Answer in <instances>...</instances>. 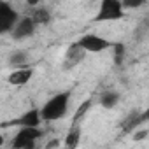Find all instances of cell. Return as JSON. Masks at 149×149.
Segmentation results:
<instances>
[{
  "label": "cell",
  "instance_id": "obj_10",
  "mask_svg": "<svg viewBox=\"0 0 149 149\" xmlns=\"http://www.w3.org/2000/svg\"><path fill=\"white\" fill-rule=\"evenodd\" d=\"M81 133H83L81 123H72L70 128H68V132H67V135H65V142H63L65 147H68V149L77 147L79 142H81Z\"/></svg>",
  "mask_w": 149,
  "mask_h": 149
},
{
  "label": "cell",
  "instance_id": "obj_4",
  "mask_svg": "<svg viewBox=\"0 0 149 149\" xmlns=\"http://www.w3.org/2000/svg\"><path fill=\"white\" fill-rule=\"evenodd\" d=\"M77 44L86 51V53H91V54H98V53H104L107 49H111L114 46V42L107 40L105 37L102 35H97V33H84L83 37H79Z\"/></svg>",
  "mask_w": 149,
  "mask_h": 149
},
{
  "label": "cell",
  "instance_id": "obj_7",
  "mask_svg": "<svg viewBox=\"0 0 149 149\" xmlns=\"http://www.w3.org/2000/svg\"><path fill=\"white\" fill-rule=\"evenodd\" d=\"M33 77V68L32 67H23V68H14L9 76H7V83L13 86H25L30 83V79Z\"/></svg>",
  "mask_w": 149,
  "mask_h": 149
},
{
  "label": "cell",
  "instance_id": "obj_20",
  "mask_svg": "<svg viewBox=\"0 0 149 149\" xmlns=\"http://www.w3.org/2000/svg\"><path fill=\"white\" fill-rule=\"evenodd\" d=\"M142 119H144V123H147V121H149V109L142 111Z\"/></svg>",
  "mask_w": 149,
  "mask_h": 149
},
{
  "label": "cell",
  "instance_id": "obj_17",
  "mask_svg": "<svg viewBox=\"0 0 149 149\" xmlns=\"http://www.w3.org/2000/svg\"><path fill=\"white\" fill-rule=\"evenodd\" d=\"M112 49H114V58H116V63L119 65V63L123 61V56H125V46H123V44H114V46H112Z\"/></svg>",
  "mask_w": 149,
  "mask_h": 149
},
{
  "label": "cell",
  "instance_id": "obj_2",
  "mask_svg": "<svg viewBox=\"0 0 149 149\" xmlns=\"http://www.w3.org/2000/svg\"><path fill=\"white\" fill-rule=\"evenodd\" d=\"M42 130L39 126H19L18 133L11 140L13 149H33L37 146V140L42 137Z\"/></svg>",
  "mask_w": 149,
  "mask_h": 149
},
{
  "label": "cell",
  "instance_id": "obj_19",
  "mask_svg": "<svg viewBox=\"0 0 149 149\" xmlns=\"http://www.w3.org/2000/svg\"><path fill=\"white\" fill-rule=\"evenodd\" d=\"M146 135H147V132H137V133H135V137H133V139H135V140H139V139H144V137H146Z\"/></svg>",
  "mask_w": 149,
  "mask_h": 149
},
{
  "label": "cell",
  "instance_id": "obj_3",
  "mask_svg": "<svg viewBox=\"0 0 149 149\" xmlns=\"http://www.w3.org/2000/svg\"><path fill=\"white\" fill-rule=\"evenodd\" d=\"M125 6L121 0H102L98 6V13L95 21H118L125 16Z\"/></svg>",
  "mask_w": 149,
  "mask_h": 149
},
{
  "label": "cell",
  "instance_id": "obj_15",
  "mask_svg": "<svg viewBox=\"0 0 149 149\" xmlns=\"http://www.w3.org/2000/svg\"><path fill=\"white\" fill-rule=\"evenodd\" d=\"M32 16H33V19L37 21V25H49V21H51V13H49V9H46V7L35 9V13H33Z\"/></svg>",
  "mask_w": 149,
  "mask_h": 149
},
{
  "label": "cell",
  "instance_id": "obj_5",
  "mask_svg": "<svg viewBox=\"0 0 149 149\" xmlns=\"http://www.w3.org/2000/svg\"><path fill=\"white\" fill-rule=\"evenodd\" d=\"M19 21V14L9 2L0 4V32L2 33H11Z\"/></svg>",
  "mask_w": 149,
  "mask_h": 149
},
{
  "label": "cell",
  "instance_id": "obj_12",
  "mask_svg": "<svg viewBox=\"0 0 149 149\" xmlns=\"http://www.w3.org/2000/svg\"><path fill=\"white\" fill-rule=\"evenodd\" d=\"M119 93L118 91H105V93H102L100 95V98H98V102H100V105L104 107V109H112V107H116L118 104H119Z\"/></svg>",
  "mask_w": 149,
  "mask_h": 149
},
{
  "label": "cell",
  "instance_id": "obj_1",
  "mask_svg": "<svg viewBox=\"0 0 149 149\" xmlns=\"http://www.w3.org/2000/svg\"><path fill=\"white\" fill-rule=\"evenodd\" d=\"M68 104H70V93L68 91H61V93L53 95L40 107L42 119L44 121H58V119H61L68 111Z\"/></svg>",
  "mask_w": 149,
  "mask_h": 149
},
{
  "label": "cell",
  "instance_id": "obj_9",
  "mask_svg": "<svg viewBox=\"0 0 149 149\" xmlns=\"http://www.w3.org/2000/svg\"><path fill=\"white\" fill-rule=\"evenodd\" d=\"M144 123L142 119V111H132L121 123V130L125 133H130V132H135L140 125Z\"/></svg>",
  "mask_w": 149,
  "mask_h": 149
},
{
  "label": "cell",
  "instance_id": "obj_18",
  "mask_svg": "<svg viewBox=\"0 0 149 149\" xmlns=\"http://www.w3.org/2000/svg\"><path fill=\"white\" fill-rule=\"evenodd\" d=\"M58 146H60V140H56V139H54V140H51V142H47V144H46V149H51V147H58Z\"/></svg>",
  "mask_w": 149,
  "mask_h": 149
},
{
  "label": "cell",
  "instance_id": "obj_11",
  "mask_svg": "<svg viewBox=\"0 0 149 149\" xmlns=\"http://www.w3.org/2000/svg\"><path fill=\"white\" fill-rule=\"evenodd\" d=\"M84 49L77 44V42H74L68 49H67V54H65V65L67 67H74V63H77L81 61V58L84 56Z\"/></svg>",
  "mask_w": 149,
  "mask_h": 149
},
{
  "label": "cell",
  "instance_id": "obj_22",
  "mask_svg": "<svg viewBox=\"0 0 149 149\" xmlns=\"http://www.w3.org/2000/svg\"><path fill=\"white\" fill-rule=\"evenodd\" d=\"M142 28H144V30H147V32H149V18H146V19H144V21H142Z\"/></svg>",
  "mask_w": 149,
  "mask_h": 149
},
{
  "label": "cell",
  "instance_id": "obj_21",
  "mask_svg": "<svg viewBox=\"0 0 149 149\" xmlns=\"http://www.w3.org/2000/svg\"><path fill=\"white\" fill-rule=\"evenodd\" d=\"M39 2H40V0H26V4H28L30 7H37V6H39Z\"/></svg>",
  "mask_w": 149,
  "mask_h": 149
},
{
  "label": "cell",
  "instance_id": "obj_6",
  "mask_svg": "<svg viewBox=\"0 0 149 149\" xmlns=\"http://www.w3.org/2000/svg\"><path fill=\"white\" fill-rule=\"evenodd\" d=\"M35 28H37V21L33 19V16H25V18H19L11 35L14 40H23V39L32 37L35 33Z\"/></svg>",
  "mask_w": 149,
  "mask_h": 149
},
{
  "label": "cell",
  "instance_id": "obj_14",
  "mask_svg": "<svg viewBox=\"0 0 149 149\" xmlns=\"http://www.w3.org/2000/svg\"><path fill=\"white\" fill-rule=\"evenodd\" d=\"M91 105H93V102L88 98V100H84L79 107H77V111H76V114H74V118H72V123H81V119L88 114V111L91 109Z\"/></svg>",
  "mask_w": 149,
  "mask_h": 149
},
{
  "label": "cell",
  "instance_id": "obj_13",
  "mask_svg": "<svg viewBox=\"0 0 149 149\" xmlns=\"http://www.w3.org/2000/svg\"><path fill=\"white\" fill-rule=\"evenodd\" d=\"M9 67L13 68H23L28 67V54L25 51H14L9 56Z\"/></svg>",
  "mask_w": 149,
  "mask_h": 149
},
{
  "label": "cell",
  "instance_id": "obj_16",
  "mask_svg": "<svg viewBox=\"0 0 149 149\" xmlns=\"http://www.w3.org/2000/svg\"><path fill=\"white\" fill-rule=\"evenodd\" d=\"M121 2H123L125 9H139L147 2V0H121Z\"/></svg>",
  "mask_w": 149,
  "mask_h": 149
},
{
  "label": "cell",
  "instance_id": "obj_8",
  "mask_svg": "<svg viewBox=\"0 0 149 149\" xmlns=\"http://www.w3.org/2000/svg\"><path fill=\"white\" fill-rule=\"evenodd\" d=\"M42 114H40V109H30L26 111L23 116H19L18 119L11 121L9 125H16V126H39L42 123Z\"/></svg>",
  "mask_w": 149,
  "mask_h": 149
}]
</instances>
